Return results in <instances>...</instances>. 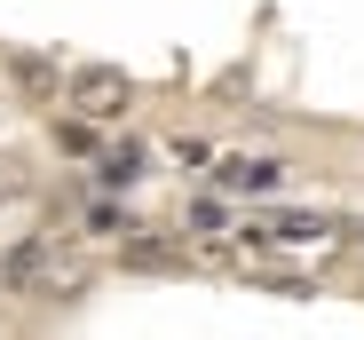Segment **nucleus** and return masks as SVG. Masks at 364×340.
Listing matches in <instances>:
<instances>
[{
	"mask_svg": "<svg viewBox=\"0 0 364 340\" xmlns=\"http://www.w3.org/2000/svg\"><path fill=\"white\" fill-rule=\"evenodd\" d=\"M0 293L9 301H55V293H87V261L64 253L48 230L40 238H16L0 253Z\"/></svg>",
	"mask_w": 364,
	"mask_h": 340,
	"instance_id": "nucleus-1",
	"label": "nucleus"
},
{
	"mask_svg": "<svg viewBox=\"0 0 364 340\" xmlns=\"http://www.w3.org/2000/svg\"><path fill=\"white\" fill-rule=\"evenodd\" d=\"M127 103H135V79L119 72V64H80V72H64V111L87 119V127L127 119Z\"/></svg>",
	"mask_w": 364,
	"mask_h": 340,
	"instance_id": "nucleus-2",
	"label": "nucleus"
},
{
	"mask_svg": "<svg viewBox=\"0 0 364 340\" xmlns=\"http://www.w3.org/2000/svg\"><path fill=\"white\" fill-rule=\"evenodd\" d=\"M214 190H222V198H285V190H293V166H285V158L230 150V158H214Z\"/></svg>",
	"mask_w": 364,
	"mask_h": 340,
	"instance_id": "nucleus-3",
	"label": "nucleus"
},
{
	"mask_svg": "<svg viewBox=\"0 0 364 340\" xmlns=\"http://www.w3.org/2000/svg\"><path fill=\"white\" fill-rule=\"evenodd\" d=\"M0 64H9L16 95H32V103H48V111H55V95H64V64H55V55H40V48H9Z\"/></svg>",
	"mask_w": 364,
	"mask_h": 340,
	"instance_id": "nucleus-4",
	"label": "nucleus"
},
{
	"mask_svg": "<svg viewBox=\"0 0 364 340\" xmlns=\"http://www.w3.org/2000/svg\"><path fill=\"white\" fill-rule=\"evenodd\" d=\"M143 175H151V150H143V143L119 135V143H103V150H95V190H135Z\"/></svg>",
	"mask_w": 364,
	"mask_h": 340,
	"instance_id": "nucleus-5",
	"label": "nucleus"
},
{
	"mask_svg": "<svg viewBox=\"0 0 364 340\" xmlns=\"http://www.w3.org/2000/svg\"><path fill=\"white\" fill-rule=\"evenodd\" d=\"M87 230H95V238H143V221H135L127 206H111V198H95V206H87Z\"/></svg>",
	"mask_w": 364,
	"mask_h": 340,
	"instance_id": "nucleus-6",
	"label": "nucleus"
},
{
	"mask_svg": "<svg viewBox=\"0 0 364 340\" xmlns=\"http://www.w3.org/2000/svg\"><path fill=\"white\" fill-rule=\"evenodd\" d=\"M166 150H174V158H182V166H214V150H206V143H198V135H174V143H166Z\"/></svg>",
	"mask_w": 364,
	"mask_h": 340,
	"instance_id": "nucleus-7",
	"label": "nucleus"
},
{
	"mask_svg": "<svg viewBox=\"0 0 364 340\" xmlns=\"http://www.w3.org/2000/svg\"><path fill=\"white\" fill-rule=\"evenodd\" d=\"M222 221H230L222 198H198V206H191V230H222Z\"/></svg>",
	"mask_w": 364,
	"mask_h": 340,
	"instance_id": "nucleus-8",
	"label": "nucleus"
},
{
	"mask_svg": "<svg viewBox=\"0 0 364 340\" xmlns=\"http://www.w3.org/2000/svg\"><path fill=\"white\" fill-rule=\"evenodd\" d=\"M55 143H64V150H95V127H87V119H64V127H55Z\"/></svg>",
	"mask_w": 364,
	"mask_h": 340,
	"instance_id": "nucleus-9",
	"label": "nucleus"
}]
</instances>
